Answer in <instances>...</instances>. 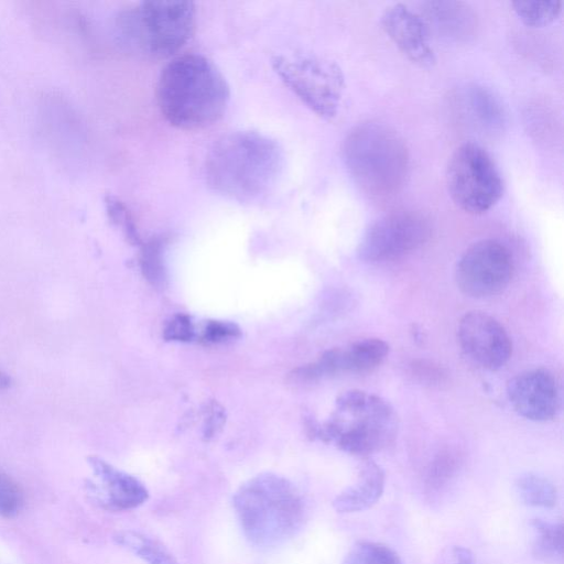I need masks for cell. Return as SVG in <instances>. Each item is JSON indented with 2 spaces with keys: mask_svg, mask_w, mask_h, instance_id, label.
Wrapping results in <instances>:
<instances>
[{
  "mask_svg": "<svg viewBox=\"0 0 564 564\" xmlns=\"http://www.w3.org/2000/svg\"><path fill=\"white\" fill-rule=\"evenodd\" d=\"M413 368L414 373L421 378L424 377V379L429 378V380L435 381L436 378L442 377V371L440 369L431 365H425V362L422 361L419 365L415 364Z\"/></svg>",
  "mask_w": 564,
  "mask_h": 564,
  "instance_id": "cell-30",
  "label": "cell"
},
{
  "mask_svg": "<svg viewBox=\"0 0 564 564\" xmlns=\"http://www.w3.org/2000/svg\"><path fill=\"white\" fill-rule=\"evenodd\" d=\"M517 17L528 26L542 28L553 23L562 12L561 1H513Z\"/></svg>",
  "mask_w": 564,
  "mask_h": 564,
  "instance_id": "cell-23",
  "label": "cell"
},
{
  "mask_svg": "<svg viewBox=\"0 0 564 564\" xmlns=\"http://www.w3.org/2000/svg\"><path fill=\"white\" fill-rule=\"evenodd\" d=\"M381 25L395 46L412 63L425 68L435 64L430 31L422 15L405 4L394 3L382 12Z\"/></svg>",
  "mask_w": 564,
  "mask_h": 564,
  "instance_id": "cell-14",
  "label": "cell"
},
{
  "mask_svg": "<svg viewBox=\"0 0 564 564\" xmlns=\"http://www.w3.org/2000/svg\"><path fill=\"white\" fill-rule=\"evenodd\" d=\"M397 430V414L389 402L366 391L349 390L337 399L334 417L318 434L348 454L366 456L388 447Z\"/></svg>",
  "mask_w": 564,
  "mask_h": 564,
  "instance_id": "cell-6",
  "label": "cell"
},
{
  "mask_svg": "<svg viewBox=\"0 0 564 564\" xmlns=\"http://www.w3.org/2000/svg\"><path fill=\"white\" fill-rule=\"evenodd\" d=\"M343 564H402V561L384 544L359 541L351 546Z\"/></svg>",
  "mask_w": 564,
  "mask_h": 564,
  "instance_id": "cell-24",
  "label": "cell"
},
{
  "mask_svg": "<svg viewBox=\"0 0 564 564\" xmlns=\"http://www.w3.org/2000/svg\"><path fill=\"white\" fill-rule=\"evenodd\" d=\"M283 165V150L274 139L256 131H236L212 147L205 176L215 192L240 203H253L275 187Z\"/></svg>",
  "mask_w": 564,
  "mask_h": 564,
  "instance_id": "cell-1",
  "label": "cell"
},
{
  "mask_svg": "<svg viewBox=\"0 0 564 564\" xmlns=\"http://www.w3.org/2000/svg\"><path fill=\"white\" fill-rule=\"evenodd\" d=\"M389 345L380 338H367L347 348H337L339 372H362L378 367L389 354Z\"/></svg>",
  "mask_w": 564,
  "mask_h": 564,
  "instance_id": "cell-17",
  "label": "cell"
},
{
  "mask_svg": "<svg viewBox=\"0 0 564 564\" xmlns=\"http://www.w3.org/2000/svg\"><path fill=\"white\" fill-rule=\"evenodd\" d=\"M531 527L534 531L533 555L544 562H562L564 550L562 523L532 519Z\"/></svg>",
  "mask_w": 564,
  "mask_h": 564,
  "instance_id": "cell-20",
  "label": "cell"
},
{
  "mask_svg": "<svg viewBox=\"0 0 564 564\" xmlns=\"http://www.w3.org/2000/svg\"><path fill=\"white\" fill-rule=\"evenodd\" d=\"M516 488L528 506L549 509L556 505V488L543 476L534 473L522 474L516 481Z\"/></svg>",
  "mask_w": 564,
  "mask_h": 564,
  "instance_id": "cell-22",
  "label": "cell"
},
{
  "mask_svg": "<svg viewBox=\"0 0 564 564\" xmlns=\"http://www.w3.org/2000/svg\"><path fill=\"white\" fill-rule=\"evenodd\" d=\"M452 200L467 214L481 215L501 198L503 183L489 153L475 142H465L452 153L446 167Z\"/></svg>",
  "mask_w": 564,
  "mask_h": 564,
  "instance_id": "cell-8",
  "label": "cell"
},
{
  "mask_svg": "<svg viewBox=\"0 0 564 564\" xmlns=\"http://www.w3.org/2000/svg\"><path fill=\"white\" fill-rule=\"evenodd\" d=\"M11 384V378L0 369V391L6 390Z\"/></svg>",
  "mask_w": 564,
  "mask_h": 564,
  "instance_id": "cell-32",
  "label": "cell"
},
{
  "mask_svg": "<svg viewBox=\"0 0 564 564\" xmlns=\"http://www.w3.org/2000/svg\"><path fill=\"white\" fill-rule=\"evenodd\" d=\"M23 506V492L20 486L8 475L0 471V516L12 518Z\"/></svg>",
  "mask_w": 564,
  "mask_h": 564,
  "instance_id": "cell-26",
  "label": "cell"
},
{
  "mask_svg": "<svg viewBox=\"0 0 564 564\" xmlns=\"http://www.w3.org/2000/svg\"><path fill=\"white\" fill-rule=\"evenodd\" d=\"M229 99L226 78L200 54L174 57L162 69L156 84L162 116L182 130H199L214 124L226 112Z\"/></svg>",
  "mask_w": 564,
  "mask_h": 564,
  "instance_id": "cell-2",
  "label": "cell"
},
{
  "mask_svg": "<svg viewBox=\"0 0 564 564\" xmlns=\"http://www.w3.org/2000/svg\"><path fill=\"white\" fill-rule=\"evenodd\" d=\"M386 476L375 462H365L357 481L339 492L333 500L334 509L339 513L364 511L372 507L382 496Z\"/></svg>",
  "mask_w": 564,
  "mask_h": 564,
  "instance_id": "cell-16",
  "label": "cell"
},
{
  "mask_svg": "<svg viewBox=\"0 0 564 564\" xmlns=\"http://www.w3.org/2000/svg\"><path fill=\"white\" fill-rule=\"evenodd\" d=\"M430 220L415 210H395L375 220L364 232L358 258L365 262L393 261L421 248L431 237Z\"/></svg>",
  "mask_w": 564,
  "mask_h": 564,
  "instance_id": "cell-9",
  "label": "cell"
},
{
  "mask_svg": "<svg viewBox=\"0 0 564 564\" xmlns=\"http://www.w3.org/2000/svg\"><path fill=\"white\" fill-rule=\"evenodd\" d=\"M272 66L290 90L316 116L330 121L339 110L345 78L339 66L305 54H279Z\"/></svg>",
  "mask_w": 564,
  "mask_h": 564,
  "instance_id": "cell-7",
  "label": "cell"
},
{
  "mask_svg": "<svg viewBox=\"0 0 564 564\" xmlns=\"http://www.w3.org/2000/svg\"><path fill=\"white\" fill-rule=\"evenodd\" d=\"M240 335V329L232 323L209 321L203 327L200 340L206 344H223Z\"/></svg>",
  "mask_w": 564,
  "mask_h": 564,
  "instance_id": "cell-28",
  "label": "cell"
},
{
  "mask_svg": "<svg viewBox=\"0 0 564 564\" xmlns=\"http://www.w3.org/2000/svg\"><path fill=\"white\" fill-rule=\"evenodd\" d=\"M232 507L246 539L258 547H274L291 539L304 521V501L286 478L259 474L232 495Z\"/></svg>",
  "mask_w": 564,
  "mask_h": 564,
  "instance_id": "cell-3",
  "label": "cell"
},
{
  "mask_svg": "<svg viewBox=\"0 0 564 564\" xmlns=\"http://www.w3.org/2000/svg\"><path fill=\"white\" fill-rule=\"evenodd\" d=\"M195 12L192 1H142L122 11L117 26L129 48L160 61L187 43L195 29Z\"/></svg>",
  "mask_w": 564,
  "mask_h": 564,
  "instance_id": "cell-5",
  "label": "cell"
},
{
  "mask_svg": "<svg viewBox=\"0 0 564 564\" xmlns=\"http://www.w3.org/2000/svg\"><path fill=\"white\" fill-rule=\"evenodd\" d=\"M423 13L429 31L432 29L447 40L462 42L475 34L476 15L465 2H425Z\"/></svg>",
  "mask_w": 564,
  "mask_h": 564,
  "instance_id": "cell-15",
  "label": "cell"
},
{
  "mask_svg": "<svg viewBox=\"0 0 564 564\" xmlns=\"http://www.w3.org/2000/svg\"><path fill=\"white\" fill-rule=\"evenodd\" d=\"M513 270L510 250L498 240L482 239L463 252L456 264L455 280L465 295L490 297L505 291Z\"/></svg>",
  "mask_w": 564,
  "mask_h": 564,
  "instance_id": "cell-10",
  "label": "cell"
},
{
  "mask_svg": "<svg viewBox=\"0 0 564 564\" xmlns=\"http://www.w3.org/2000/svg\"><path fill=\"white\" fill-rule=\"evenodd\" d=\"M341 158L355 184L372 198L395 195L409 174L404 140L380 122L366 121L351 128L343 140Z\"/></svg>",
  "mask_w": 564,
  "mask_h": 564,
  "instance_id": "cell-4",
  "label": "cell"
},
{
  "mask_svg": "<svg viewBox=\"0 0 564 564\" xmlns=\"http://www.w3.org/2000/svg\"><path fill=\"white\" fill-rule=\"evenodd\" d=\"M452 564H475L474 556L468 549L455 546L452 550Z\"/></svg>",
  "mask_w": 564,
  "mask_h": 564,
  "instance_id": "cell-31",
  "label": "cell"
},
{
  "mask_svg": "<svg viewBox=\"0 0 564 564\" xmlns=\"http://www.w3.org/2000/svg\"><path fill=\"white\" fill-rule=\"evenodd\" d=\"M462 463L458 451L447 447L441 449L431 460L424 477L427 494L442 491L457 474Z\"/></svg>",
  "mask_w": 564,
  "mask_h": 564,
  "instance_id": "cell-21",
  "label": "cell"
},
{
  "mask_svg": "<svg viewBox=\"0 0 564 564\" xmlns=\"http://www.w3.org/2000/svg\"><path fill=\"white\" fill-rule=\"evenodd\" d=\"M514 411L527 420L546 422L561 409V392L554 375L544 368L522 371L507 383Z\"/></svg>",
  "mask_w": 564,
  "mask_h": 564,
  "instance_id": "cell-12",
  "label": "cell"
},
{
  "mask_svg": "<svg viewBox=\"0 0 564 564\" xmlns=\"http://www.w3.org/2000/svg\"><path fill=\"white\" fill-rule=\"evenodd\" d=\"M163 241L159 238L149 240L141 250L140 263L145 279L159 285L164 280V267L162 260Z\"/></svg>",
  "mask_w": 564,
  "mask_h": 564,
  "instance_id": "cell-25",
  "label": "cell"
},
{
  "mask_svg": "<svg viewBox=\"0 0 564 564\" xmlns=\"http://www.w3.org/2000/svg\"><path fill=\"white\" fill-rule=\"evenodd\" d=\"M464 106L471 119L485 129H497L503 122V109L488 89L474 85L463 94Z\"/></svg>",
  "mask_w": 564,
  "mask_h": 564,
  "instance_id": "cell-18",
  "label": "cell"
},
{
  "mask_svg": "<svg viewBox=\"0 0 564 564\" xmlns=\"http://www.w3.org/2000/svg\"><path fill=\"white\" fill-rule=\"evenodd\" d=\"M115 542L148 564H178L170 550L144 533L124 530L116 533Z\"/></svg>",
  "mask_w": 564,
  "mask_h": 564,
  "instance_id": "cell-19",
  "label": "cell"
},
{
  "mask_svg": "<svg viewBox=\"0 0 564 564\" xmlns=\"http://www.w3.org/2000/svg\"><path fill=\"white\" fill-rule=\"evenodd\" d=\"M195 335L194 326L187 315L172 317L164 328V337L170 340L188 341Z\"/></svg>",
  "mask_w": 564,
  "mask_h": 564,
  "instance_id": "cell-29",
  "label": "cell"
},
{
  "mask_svg": "<svg viewBox=\"0 0 564 564\" xmlns=\"http://www.w3.org/2000/svg\"><path fill=\"white\" fill-rule=\"evenodd\" d=\"M457 339L464 354L488 370L502 368L512 354L506 328L486 312L466 313L458 323Z\"/></svg>",
  "mask_w": 564,
  "mask_h": 564,
  "instance_id": "cell-11",
  "label": "cell"
},
{
  "mask_svg": "<svg viewBox=\"0 0 564 564\" xmlns=\"http://www.w3.org/2000/svg\"><path fill=\"white\" fill-rule=\"evenodd\" d=\"M107 214L111 221L124 232L131 243L140 242V237L130 210L127 206L113 196H108L105 200Z\"/></svg>",
  "mask_w": 564,
  "mask_h": 564,
  "instance_id": "cell-27",
  "label": "cell"
},
{
  "mask_svg": "<svg viewBox=\"0 0 564 564\" xmlns=\"http://www.w3.org/2000/svg\"><path fill=\"white\" fill-rule=\"evenodd\" d=\"M94 479L85 484L88 498L102 509L126 511L142 506L149 499L147 487L97 456L88 457Z\"/></svg>",
  "mask_w": 564,
  "mask_h": 564,
  "instance_id": "cell-13",
  "label": "cell"
}]
</instances>
